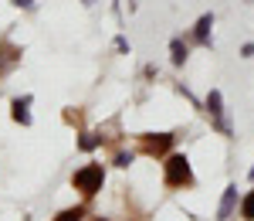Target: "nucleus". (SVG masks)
<instances>
[{"label":"nucleus","instance_id":"a211bd4d","mask_svg":"<svg viewBox=\"0 0 254 221\" xmlns=\"http://www.w3.org/2000/svg\"><path fill=\"white\" fill-rule=\"evenodd\" d=\"M85 3H95V0H85Z\"/></svg>","mask_w":254,"mask_h":221},{"label":"nucleus","instance_id":"2eb2a0df","mask_svg":"<svg viewBox=\"0 0 254 221\" xmlns=\"http://www.w3.org/2000/svg\"><path fill=\"white\" fill-rule=\"evenodd\" d=\"M14 3H17V7H31L34 0H14Z\"/></svg>","mask_w":254,"mask_h":221},{"label":"nucleus","instance_id":"1a4fd4ad","mask_svg":"<svg viewBox=\"0 0 254 221\" xmlns=\"http://www.w3.org/2000/svg\"><path fill=\"white\" fill-rule=\"evenodd\" d=\"M241 218L244 221H254V187L241 198Z\"/></svg>","mask_w":254,"mask_h":221},{"label":"nucleus","instance_id":"9d476101","mask_svg":"<svg viewBox=\"0 0 254 221\" xmlns=\"http://www.w3.org/2000/svg\"><path fill=\"white\" fill-rule=\"evenodd\" d=\"M102 140H105V136H95V133H81L78 146H81V150H95V146H102Z\"/></svg>","mask_w":254,"mask_h":221},{"label":"nucleus","instance_id":"6e6552de","mask_svg":"<svg viewBox=\"0 0 254 221\" xmlns=\"http://www.w3.org/2000/svg\"><path fill=\"white\" fill-rule=\"evenodd\" d=\"M187 55H190V48H187V41H183V38H173V41H170V58H173L176 68L187 61Z\"/></svg>","mask_w":254,"mask_h":221},{"label":"nucleus","instance_id":"7ed1b4c3","mask_svg":"<svg viewBox=\"0 0 254 221\" xmlns=\"http://www.w3.org/2000/svg\"><path fill=\"white\" fill-rule=\"evenodd\" d=\"M170 146H173V133H142L139 136V150L146 157H163V153H170Z\"/></svg>","mask_w":254,"mask_h":221},{"label":"nucleus","instance_id":"4468645a","mask_svg":"<svg viewBox=\"0 0 254 221\" xmlns=\"http://www.w3.org/2000/svg\"><path fill=\"white\" fill-rule=\"evenodd\" d=\"M116 48L122 51V55H126V51H129V41H126V38H116Z\"/></svg>","mask_w":254,"mask_h":221},{"label":"nucleus","instance_id":"f03ea898","mask_svg":"<svg viewBox=\"0 0 254 221\" xmlns=\"http://www.w3.org/2000/svg\"><path fill=\"white\" fill-rule=\"evenodd\" d=\"M71 184H75V191H81L85 198L98 194V191H102V184H105V170H102V163H85L81 170H75Z\"/></svg>","mask_w":254,"mask_h":221},{"label":"nucleus","instance_id":"9b49d317","mask_svg":"<svg viewBox=\"0 0 254 221\" xmlns=\"http://www.w3.org/2000/svg\"><path fill=\"white\" fill-rule=\"evenodd\" d=\"M81 218H85V208L78 204V208H68V211H61L55 221H81Z\"/></svg>","mask_w":254,"mask_h":221},{"label":"nucleus","instance_id":"423d86ee","mask_svg":"<svg viewBox=\"0 0 254 221\" xmlns=\"http://www.w3.org/2000/svg\"><path fill=\"white\" fill-rule=\"evenodd\" d=\"M210 27H214V14H203V17L193 24V41L196 44L210 48Z\"/></svg>","mask_w":254,"mask_h":221},{"label":"nucleus","instance_id":"f3484780","mask_svg":"<svg viewBox=\"0 0 254 221\" xmlns=\"http://www.w3.org/2000/svg\"><path fill=\"white\" fill-rule=\"evenodd\" d=\"M95 221H109V218H95Z\"/></svg>","mask_w":254,"mask_h":221},{"label":"nucleus","instance_id":"ddd939ff","mask_svg":"<svg viewBox=\"0 0 254 221\" xmlns=\"http://www.w3.org/2000/svg\"><path fill=\"white\" fill-rule=\"evenodd\" d=\"M241 58H254V44H251V41H248V44L241 48Z\"/></svg>","mask_w":254,"mask_h":221},{"label":"nucleus","instance_id":"20e7f679","mask_svg":"<svg viewBox=\"0 0 254 221\" xmlns=\"http://www.w3.org/2000/svg\"><path fill=\"white\" fill-rule=\"evenodd\" d=\"M203 106H207V112L214 116L217 129H220L224 136H231V122H227V116H224V96H220L217 89H210V92H207V102H203Z\"/></svg>","mask_w":254,"mask_h":221},{"label":"nucleus","instance_id":"0eeeda50","mask_svg":"<svg viewBox=\"0 0 254 221\" xmlns=\"http://www.w3.org/2000/svg\"><path fill=\"white\" fill-rule=\"evenodd\" d=\"M27 106H31V96H20V99H14V122H20V126H31V112H27Z\"/></svg>","mask_w":254,"mask_h":221},{"label":"nucleus","instance_id":"dca6fc26","mask_svg":"<svg viewBox=\"0 0 254 221\" xmlns=\"http://www.w3.org/2000/svg\"><path fill=\"white\" fill-rule=\"evenodd\" d=\"M248 177H251V184H254V167H251V174H248Z\"/></svg>","mask_w":254,"mask_h":221},{"label":"nucleus","instance_id":"39448f33","mask_svg":"<svg viewBox=\"0 0 254 221\" xmlns=\"http://www.w3.org/2000/svg\"><path fill=\"white\" fill-rule=\"evenodd\" d=\"M237 208V184H227L224 187V198H220V208H217V221H227Z\"/></svg>","mask_w":254,"mask_h":221},{"label":"nucleus","instance_id":"f257e3e1","mask_svg":"<svg viewBox=\"0 0 254 221\" xmlns=\"http://www.w3.org/2000/svg\"><path fill=\"white\" fill-rule=\"evenodd\" d=\"M163 181L173 191H183V187H193V167L187 160V153H170L166 163H163Z\"/></svg>","mask_w":254,"mask_h":221},{"label":"nucleus","instance_id":"f8f14e48","mask_svg":"<svg viewBox=\"0 0 254 221\" xmlns=\"http://www.w3.org/2000/svg\"><path fill=\"white\" fill-rule=\"evenodd\" d=\"M132 160H136V157H132V153H126V150H122V153H116V167H129Z\"/></svg>","mask_w":254,"mask_h":221}]
</instances>
